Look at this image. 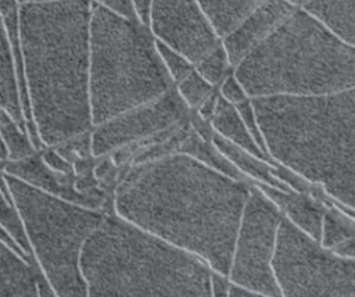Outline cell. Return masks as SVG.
Returning <instances> with one entry per match:
<instances>
[{"instance_id":"2e32d148","label":"cell","mask_w":355,"mask_h":297,"mask_svg":"<svg viewBox=\"0 0 355 297\" xmlns=\"http://www.w3.org/2000/svg\"><path fill=\"white\" fill-rule=\"evenodd\" d=\"M211 119L212 126L219 133V136L258 160L272 161V158L257 144V142L250 135L234 104L219 96Z\"/></svg>"},{"instance_id":"d6986e66","label":"cell","mask_w":355,"mask_h":297,"mask_svg":"<svg viewBox=\"0 0 355 297\" xmlns=\"http://www.w3.org/2000/svg\"><path fill=\"white\" fill-rule=\"evenodd\" d=\"M218 36L225 37L265 0H196Z\"/></svg>"},{"instance_id":"1f68e13d","label":"cell","mask_w":355,"mask_h":297,"mask_svg":"<svg viewBox=\"0 0 355 297\" xmlns=\"http://www.w3.org/2000/svg\"><path fill=\"white\" fill-rule=\"evenodd\" d=\"M230 286H232V283L227 276L212 271V275H211L212 297H229Z\"/></svg>"},{"instance_id":"ba28073f","label":"cell","mask_w":355,"mask_h":297,"mask_svg":"<svg viewBox=\"0 0 355 297\" xmlns=\"http://www.w3.org/2000/svg\"><path fill=\"white\" fill-rule=\"evenodd\" d=\"M272 266L282 297H355V257L324 248L286 217Z\"/></svg>"},{"instance_id":"cb8c5ba5","label":"cell","mask_w":355,"mask_h":297,"mask_svg":"<svg viewBox=\"0 0 355 297\" xmlns=\"http://www.w3.org/2000/svg\"><path fill=\"white\" fill-rule=\"evenodd\" d=\"M0 225L15 240V243L25 253V255L32 260L33 255H32L31 246H29V241L25 235V229H24L22 221H21V217H19L12 200L6 197L1 190H0Z\"/></svg>"},{"instance_id":"603a6c76","label":"cell","mask_w":355,"mask_h":297,"mask_svg":"<svg viewBox=\"0 0 355 297\" xmlns=\"http://www.w3.org/2000/svg\"><path fill=\"white\" fill-rule=\"evenodd\" d=\"M351 239H355V226L337 212L326 211L322 222L320 244L327 250H333Z\"/></svg>"},{"instance_id":"d6a6232c","label":"cell","mask_w":355,"mask_h":297,"mask_svg":"<svg viewBox=\"0 0 355 297\" xmlns=\"http://www.w3.org/2000/svg\"><path fill=\"white\" fill-rule=\"evenodd\" d=\"M218 97L219 94L212 92L207 99L205 101L198 107L200 108V115L202 119H208V118H212V114L215 111V105H216V101H218Z\"/></svg>"},{"instance_id":"d590c367","label":"cell","mask_w":355,"mask_h":297,"mask_svg":"<svg viewBox=\"0 0 355 297\" xmlns=\"http://www.w3.org/2000/svg\"><path fill=\"white\" fill-rule=\"evenodd\" d=\"M39 291H40V297H57V294L49 285L47 279L42 273V271H39Z\"/></svg>"},{"instance_id":"4fadbf2b","label":"cell","mask_w":355,"mask_h":297,"mask_svg":"<svg viewBox=\"0 0 355 297\" xmlns=\"http://www.w3.org/2000/svg\"><path fill=\"white\" fill-rule=\"evenodd\" d=\"M3 171L7 175L18 178L43 192L58 196L64 200L94 208L97 210L101 204V193H80L73 189L72 173H58L50 169L42 160L40 154L33 153L32 155L17 160V161H6L3 162Z\"/></svg>"},{"instance_id":"9a60e30c","label":"cell","mask_w":355,"mask_h":297,"mask_svg":"<svg viewBox=\"0 0 355 297\" xmlns=\"http://www.w3.org/2000/svg\"><path fill=\"white\" fill-rule=\"evenodd\" d=\"M269 198L287 214V219L294 223L300 230L320 243L322 222L324 210L305 194L290 193L288 190H276L266 187Z\"/></svg>"},{"instance_id":"7c38bea8","label":"cell","mask_w":355,"mask_h":297,"mask_svg":"<svg viewBox=\"0 0 355 297\" xmlns=\"http://www.w3.org/2000/svg\"><path fill=\"white\" fill-rule=\"evenodd\" d=\"M287 0H265L255 7L234 29L222 37V46L232 68L261 44L294 10Z\"/></svg>"},{"instance_id":"7a4b0ae2","label":"cell","mask_w":355,"mask_h":297,"mask_svg":"<svg viewBox=\"0 0 355 297\" xmlns=\"http://www.w3.org/2000/svg\"><path fill=\"white\" fill-rule=\"evenodd\" d=\"M92 0L19 4L18 35L32 122L43 146L93 128L89 96Z\"/></svg>"},{"instance_id":"e575fe53","label":"cell","mask_w":355,"mask_h":297,"mask_svg":"<svg viewBox=\"0 0 355 297\" xmlns=\"http://www.w3.org/2000/svg\"><path fill=\"white\" fill-rule=\"evenodd\" d=\"M148 4H150V0H133L137 18L146 25L148 22Z\"/></svg>"},{"instance_id":"5bb4252c","label":"cell","mask_w":355,"mask_h":297,"mask_svg":"<svg viewBox=\"0 0 355 297\" xmlns=\"http://www.w3.org/2000/svg\"><path fill=\"white\" fill-rule=\"evenodd\" d=\"M39 265L0 241V297H40Z\"/></svg>"},{"instance_id":"8d00e7d4","label":"cell","mask_w":355,"mask_h":297,"mask_svg":"<svg viewBox=\"0 0 355 297\" xmlns=\"http://www.w3.org/2000/svg\"><path fill=\"white\" fill-rule=\"evenodd\" d=\"M229 297H266V296L255 294V293L247 291V290H244V289H240V287L232 285V286H230V290H229Z\"/></svg>"},{"instance_id":"7402d4cb","label":"cell","mask_w":355,"mask_h":297,"mask_svg":"<svg viewBox=\"0 0 355 297\" xmlns=\"http://www.w3.org/2000/svg\"><path fill=\"white\" fill-rule=\"evenodd\" d=\"M18 10H19L18 0H0V12L3 17V26L12 49L18 82H19V90L26 92L24 64H22V56H21V47H19V35H18Z\"/></svg>"},{"instance_id":"8fae6325","label":"cell","mask_w":355,"mask_h":297,"mask_svg":"<svg viewBox=\"0 0 355 297\" xmlns=\"http://www.w3.org/2000/svg\"><path fill=\"white\" fill-rule=\"evenodd\" d=\"M147 26L155 40L194 65L222 43L196 0H150Z\"/></svg>"},{"instance_id":"5b68a950","label":"cell","mask_w":355,"mask_h":297,"mask_svg":"<svg viewBox=\"0 0 355 297\" xmlns=\"http://www.w3.org/2000/svg\"><path fill=\"white\" fill-rule=\"evenodd\" d=\"M268 146L277 162L355 210V87L280 99Z\"/></svg>"},{"instance_id":"ac0fdd59","label":"cell","mask_w":355,"mask_h":297,"mask_svg":"<svg viewBox=\"0 0 355 297\" xmlns=\"http://www.w3.org/2000/svg\"><path fill=\"white\" fill-rule=\"evenodd\" d=\"M302 8L355 44V0H311Z\"/></svg>"},{"instance_id":"44dd1931","label":"cell","mask_w":355,"mask_h":297,"mask_svg":"<svg viewBox=\"0 0 355 297\" xmlns=\"http://www.w3.org/2000/svg\"><path fill=\"white\" fill-rule=\"evenodd\" d=\"M0 135L7 147V161L22 160L36 153L26 128L17 124L6 111H0Z\"/></svg>"},{"instance_id":"277c9868","label":"cell","mask_w":355,"mask_h":297,"mask_svg":"<svg viewBox=\"0 0 355 297\" xmlns=\"http://www.w3.org/2000/svg\"><path fill=\"white\" fill-rule=\"evenodd\" d=\"M233 71L250 99L329 96L355 87V44L295 8Z\"/></svg>"},{"instance_id":"8992f818","label":"cell","mask_w":355,"mask_h":297,"mask_svg":"<svg viewBox=\"0 0 355 297\" xmlns=\"http://www.w3.org/2000/svg\"><path fill=\"white\" fill-rule=\"evenodd\" d=\"M89 96L93 126L153 101L175 83L150 28L92 1Z\"/></svg>"},{"instance_id":"ab89813d","label":"cell","mask_w":355,"mask_h":297,"mask_svg":"<svg viewBox=\"0 0 355 297\" xmlns=\"http://www.w3.org/2000/svg\"><path fill=\"white\" fill-rule=\"evenodd\" d=\"M3 28V17H1V12H0V29Z\"/></svg>"},{"instance_id":"74e56055","label":"cell","mask_w":355,"mask_h":297,"mask_svg":"<svg viewBox=\"0 0 355 297\" xmlns=\"http://www.w3.org/2000/svg\"><path fill=\"white\" fill-rule=\"evenodd\" d=\"M290 4H293L294 7H297V8H302L306 3H309L311 0H287Z\"/></svg>"},{"instance_id":"9c48e42d","label":"cell","mask_w":355,"mask_h":297,"mask_svg":"<svg viewBox=\"0 0 355 297\" xmlns=\"http://www.w3.org/2000/svg\"><path fill=\"white\" fill-rule=\"evenodd\" d=\"M283 218L282 210L269 197L251 189L241 215L227 275L232 285L255 294L282 297L272 260Z\"/></svg>"},{"instance_id":"4dcf8cb0","label":"cell","mask_w":355,"mask_h":297,"mask_svg":"<svg viewBox=\"0 0 355 297\" xmlns=\"http://www.w3.org/2000/svg\"><path fill=\"white\" fill-rule=\"evenodd\" d=\"M94 3H100L108 8H111L112 11L125 15L128 18H137L135 6H133V0H92Z\"/></svg>"},{"instance_id":"e0dca14e","label":"cell","mask_w":355,"mask_h":297,"mask_svg":"<svg viewBox=\"0 0 355 297\" xmlns=\"http://www.w3.org/2000/svg\"><path fill=\"white\" fill-rule=\"evenodd\" d=\"M0 111H6L17 124L25 126L15 60L4 26L0 29Z\"/></svg>"},{"instance_id":"30bf717a","label":"cell","mask_w":355,"mask_h":297,"mask_svg":"<svg viewBox=\"0 0 355 297\" xmlns=\"http://www.w3.org/2000/svg\"><path fill=\"white\" fill-rule=\"evenodd\" d=\"M187 118V105L175 86L158 99L128 110L92 130V154L103 157L151 137Z\"/></svg>"},{"instance_id":"f35d334b","label":"cell","mask_w":355,"mask_h":297,"mask_svg":"<svg viewBox=\"0 0 355 297\" xmlns=\"http://www.w3.org/2000/svg\"><path fill=\"white\" fill-rule=\"evenodd\" d=\"M32 1H46V0H18L19 4H22V3H32Z\"/></svg>"},{"instance_id":"52a82bcc","label":"cell","mask_w":355,"mask_h":297,"mask_svg":"<svg viewBox=\"0 0 355 297\" xmlns=\"http://www.w3.org/2000/svg\"><path fill=\"white\" fill-rule=\"evenodd\" d=\"M3 175L32 255L57 297H86L80 253L104 214Z\"/></svg>"},{"instance_id":"f1b7e54d","label":"cell","mask_w":355,"mask_h":297,"mask_svg":"<svg viewBox=\"0 0 355 297\" xmlns=\"http://www.w3.org/2000/svg\"><path fill=\"white\" fill-rule=\"evenodd\" d=\"M219 96L223 97L226 101L234 104V105L241 103V101H244V100H247V99H250L247 96V93L244 92L241 83L237 80L233 68L226 74V76L220 82Z\"/></svg>"},{"instance_id":"484cf974","label":"cell","mask_w":355,"mask_h":297,"mask_svg":"<svg viewBox=\"0 0 355 297\" xmlns=\"http://www.w3.org/2000/svg\"><path fill=\"white\" fill-rule=\"evenodd\" d=\"M178 85V93L187 105V108H198L205 99L214 92V86L209 85L197 71L196 68L183 78Z\"/></svg>"},{"instance_id":"836d02e7","label":"cell","mask_w":355,"mask_h":297,"mask_svg":"<svg viewBox=\"0 0 355 297\" xmlns=\"http://www.w3.org/2000/svg\"><path fill=\"white\" fill-rule=\"evenodd\" d=\"M0 241H3L4 244H7L10 248H12L15 253H18V254H19L21 257H24L25 260H28V261H32V260H33V258L31 260V258H28V257L25 255V253L19 248V246L15 243V240L6 232V229H4L1 225H0Z\"/></svg>"},{"instance_id":"4316f807","label":"cell","mask_w":355,"mask_h":297,"mask_svg":"<svg viewBox=\"0 0 355 297\" xmlns=\"http://www.w3.org/2000/svg\"><path fill=\"white\" fill-rule=\"evenodd\" d=\"M155 47H157V51L161 57L164 67L166 68L169 76L172 78L173 83H179L183 78H186L194 69V64L190 62L179 51L168 47L166 44H164L158 40H155Z\"/></svg>"},{"instance_id":"83f0119b","label":"cell","mask_w":355,"mask_h":297,"mask_svg":"<svg viewBox=\"0 0 355 297\" xmlns=\"http://www.w3.org/2000/svg\"><path fill=\"white\" fill-rule=\"evenodd\" d=\"M236 108H237L245 128L248 129L250 135L252 136V139L268 154V150H266V146H265V142H263V137H262V133H261V129H259V125H258V121H257V117L254 112V107L251 104V99H247V100L236 104Z\"/></svg>"},{"instance_id":"f546056e","label":"cell","mask_w":355,"mask_h":297,"mask_svg":"<svg viewBox=\"0 0 355 297\" xmlns=\"http://www.w3.org/2000/svg\"><path fill=\"white\" fill-rule=\"evenodd\" d=\"M42 160L43 162L53 171L58 172V173H65L69 175L72 173V165L71 161H68L58 150H44L42 154Z\"/></svg>"},{"instance_id":"6da1fadb","label":"cell","mask_w":355,"mask_h":297,"mask_svg":"<svg viewBox=\"0 0 355 297\" xmlns=\"http://www.w3.org/2000/svg\"><path fill=\"white\" fill-rule=\"evenodd\" d=\"M250 193L243 180L172 153L136 164L123 176L114 212L227 276Z\"/></svg>"},{"instance_id":"d4e9b609","label":"cell","mask_w":355,"mask_h":297,"mask_svg":"<svg viewBox=\"0 0 355 297\" xmlns=\"http://www.w3.org/2000/svg\"><path fill=\"white\" fill-rule=\"evenodd\" d=\"M196 71L212 86L220 85L226 74L232 69L227 54L220 44H218L214 50H211L208 54H205L196 65Z\"/></svg>"},{"instance_id":"3957f363","label":"cell","mask_w":355,"mask_h":297,"mask_svg":"<svg viewBox=\"0 0 355 297\" xmlns=\"http://www.w3.org/2000/svg\"><path fill=\"white\" fill-rule=\"evenodd\" d=\"M80 271L86 297H212L205 261L115 212L86 240Z\"/></svg>"},{"instance_id":"ffe728a7","label":"cell","mask_w":355,"mask_h":297,"mask_svg":"<svg viewBox=\"0 0 355 297\" xmlns=\"http://www.w3.org/2000/svg\"><path fill=\"white\" fill-rule=\"evenodd\" d=\"M179 153L189 154V155L194 157L196 160L207 164L208 167H211V168H214V169H216V171H219V172H222L227 176H232L234 179L241 178L240 171L232 162H229L227 158H225L212 144H209L201 136L187 135V137L183 140V143L180 146Z\"/></svg>"}]
</instances>
